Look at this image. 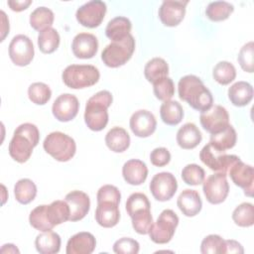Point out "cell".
Here are the masks:
<instances>
[{
    "instance_id": "6da1fadb",
    "label": "cell",
    "mask_w": 254,
    "mask_h": 254,
    "mask_svg": "<svg viewBox=\"0 0 254 254\" xmlns=\"http://www.w3.org/2000/svg\"><path fill=\"white\" fill-rule=\"evenodd\" d=\"M178 92L179 97L196 111L203 112L212 106L211 92L196 75L188 74L181 77L178 83Z\"/></svg>"
},
{
    "instance_id": "7a4b0ae2",
    "label": "cell",
    "mask_w": 254,
    "mask_h": 254,
    "mask_svg": "<svg viewBox=\"0 0 254 254\" xmlns=\"http://www.w3.org/2000/svg\"><path fill=\"white\" fill-rule=\"evenodd\" d=\"M40 140V132L38 127L32 123H23L19 125L13 134L9 143V155L18 163H26L33 149L38 145Z\"/></svg>"
},
{
    "instance_id": "3957f363",
    "label": "cell",
    "mask_w": 254,
    "mask_h": 254,
    "mask_svg": "<svg viewBox=\"0 0 254 254\" xmlns=\"http://www.w3.org/2000/svg\"><path fill=\"white\" fill-rule=\"evenodd\" d=\"M113 100L108 90H100L92 95L85 104L84 122L92 131L103 130L108 123V107Z\"/></svg>"
},
{
    "instance_id": "277c9868",
    "label": "cell",
    "mask_w": 254,
    "mask_h": 254,
    "mask_svg": "<svg viewBox=\"0 0 254 254\" xmlns=\"http://www.w3.org/2000/svg\"><path fill=\"white\" fill-rule=\"evenodd\" d=\"M100 77L97 67L91 64H70L63 73L64 83L72 89H81L94 85Z\"/></svg>"
},
{
    "instance_id": "5b68a950",
    "label": "cell",
    "mask_w": 254,
    "mask_h": 254,
    "mask_svg": "<svg viewBox=\"0 0 254 254\" xmlns=\"http://www.w3.org/2000/svg\"><path fill=\"white\" fill-rule=\"evenodd\" d=\"M43 147L49 155L59 162L69 161L76 152L75 141L60 131L50 133L45 138Z\"/></svg>"
},
{
    "instance_id": "8992f818",
    "label": "cell",
    "mask_w": 254,
    "mask_h": 254,
    "mask_svg": "<svg viewBox=\"0 0 254 254\" xmlns=\"http://www.w3.org/2000/svg\"><path fill=\"white\" fill-rule=\"evenodd\" d=\"M135 51V40L130 34L121 41L111 42L101 53V60L108 67H119L125 64Z\"/></svg>"
},
{
    "instance_id": "52a82bcc",
    "label": "cell",
    "mask_w": 254,
    "mask_h": 254,
    "mask_svg": "<svg viewBox=\"0 0 254 254\" xmlns=\"http://www.w3.org/2000/svg\"><path fill=\"white\" fill-rule=\"evenodd\" d=\"M179 224V217L172 209H164L149 232V236L154 243L166 244L170 242Z\"/></svg>"
},
{
    "instance_id": "ba28073f",
    "label": "cell",
    "mask_w": 254,
    "mask_h": 254,
    "mask_svg": "<svg viewBox=\"0 0 254 254\" xmlns=\"http://www.w3.org/2000/svg\"><path fill=\"white\" fill-rule=\"evenodd\" d=\"M200 161L210 170L216 173L227 174L229 168L238 160L236 155H228L226 151H222L208 143L199 152Z\"/></svg>"
},
{
    "instance_id": "9c48e42d",
    "label": "cell",
    "mask_w": 254,
    "mask_h": 254,
    "mask_svg": "<svg viewBox=\"0 0 254 254\" xmlns=\"http://www.w3.org/2000/svg\"><path fill=\"white\" fill-rule=\"evenodd\" d=\"M107 7L103 1L91 0L81 5L75 13L77 22L86 28L98 27L105 16Z\"/></svg>"
},
{
    "instance_id": "30bf717a",
    "label": "cell",
    "mask_w": 254,
    "mask_h": 254,
    "mask_svg": "<svg viewBox=\"0 0 254 254\" xmlns=\"http://www.w3.org/2000/svg\"><path fill=\"white\" fill-rule=\"evenodd\" d=\"M202 190L206 200L211 204H219L225 200L229 192L226 174L215 173L202 183Z\"/></svg>"
},
{
    "instance_id": "8fae6325",
    "label": "cell",
    "mask_w": 254,
    "mask_h": 254,
    "mask_svg": "<svg viewBox=\"0 0 254 254\" xmlns=\"http://www.w3.org/2000/svg\"><path fill=\"white\" fill-rule=\"evenodd\" d=\"M34 55V45L29 37L23 34L13 37L9 44V57L14 64L26 66L33 61Z\"/></svg>"
},
{
    "instance_id": "7c38bea8",
    "label": "cell",
    "mask_w": 254,
    "mask_h": 254,
    "mask_svg": "<svg viewBox=\"0 0 254 254\" xmlns=\"http://www.w3.org/2000/svg\"><path fill=\"white\" fill-rule=\"evenodd\" d=\"M149 188L152 195L157 200L167 201L175 195L178 190V182L172 173L161 172L152 178Z\"/></svg>"
},
{
    "instance_id": "4fadbf2b",
    "label": "cell",
    "mask_w": 254,
    "mask_h": 254,
    "mask_svg": "<svg viewBox=\"0 0 254 254\" xmlns=\"http://www.w3.org/2000/svg\"><path fill=\"white\" fill-rule=\"evenodd\" d=\"M199 121L202 128L210 135L217 134L229 125V114L223 106L214 105L200 113Z\"/></svg>"
},
{
    "instance_id": "5bb4252c",
    "label": "cell",
    "mask_w": 254,
    "mask_h": 254,
    "mask_svg": "<svg viewBox=\"0 0 254 254\" xmlns=\"http://www.w3.org/2000/svg\"><path fill=\"white\" fill-rule=\"evenodd\" d=\"M79 102L75 95L63 93L56 98L52 106V112L55 118L61 122L72 120L78 113Z\"/></svg>"
},
{
    "instance_id": "9a60e30c",
    "label": "cell",
    "mask_w": 254,
    "mask_h": 254,
    "mask_svg": "<svg viewBox=\"0 0 254 254\" xmlns=\"http://www.w3.org/2000/svg\"><path fill=\"white\" fill-rule=\"evenodd\" d=\"M228 174L234 185L244 190L245 195H253L254 171L252 166L243 163L241 160H238L229 168Z\"/></svg>"
},
{
    "instance_id": "2e32d148",
    "label": "cell",
    "mask_w": 254,
    "mask_h": 254,
    "mask_svg": "<svg viewBox=\"0 0 254 254\" xmlns=\"http://www.w3.org/2000/svg\"><path fill=\"white\" fill-rule=\"evenodd\" d=\"M189 1L183 0H166L163 1L159 8V18L167 27L178 26L186 15V6Z\"/></svg>"
},
{
    "instance_id": "e0dca14e",
    "label": "cell",
    "mask_w": 254,
    "mask_h": 254,
    "mask_svg": "<svg viewBox=\"0 0 254 254\" xmlns=\"http://www.w3.org/2000/svg\"><path fill=\"white\" fill-rule=\"evenodd\" d=\"M129 125L135 136L146 138L155 132L157 121L152 112L145 109H140L132 114Z\"/></svg>"
},
{
    "instance_id": "ac0fdd59",
    "label": "cell",
    "mask_w": 254,
    "mask_h": 254,
    "mask_svg": "<svg viewBox=\"0 0 254 254\" xmlns=\"http://www.w3.org/2000/svg\"><path fill=\"white\" fill-rule=\"evenodd\" d=\"M71 50L77 59H91L98 50L97 38L90 33H79L72 40Z\"/></svg>"
},
{
    "instance_id": "d6986e66",
    "label": "cell",
    "mask_w": 254,
    "mask_h": 254,
    "mask_svg": "<svg viewBox=\"0 0 254 254\" xmlns=\"http://www.w3.org/2000/svg\"><path fill=\"white\" fill-rule=\"evenodd\" d=\"M64 200L67 202L70 209L69 221L74 222L81 220L89 211V196L81 190H71L70 192L66 193Z\"/></svg>"
},
{
    "instance_id": "ffe728a7",
    "label": "cell",
    "mask_w": 254,
    "mask_h": 254,
    "mask_svg": "<svg viewBox=\"0 0 254 254\" xmlns=\"http://www.w3.org/2000/svg\"><path fill=\"white\" fill-rule=\"evenodd\" d=\"M96 246L95 237L86 231L72 235L66 243V254H90Z\"/></svg>"
},
{
    "instance_id": "44dd1931",
    "label": "cell",
    "mask_w": 254,
    "mask_h": 254,
    "mask_svg": "<svg viewBox=\"0 0 254 254\" xmlns=\"http://www.w3.org/2000/svg\"><path fill=\"white\" fill-rule=\"evenodd\" d=\"M122 176L127 184L140 186L148 177V168L143 161L131 159L123 165Z\"/></svg>"
},
{
    "instance_id": "7402d4cb",
    "label": "cell",
    "mask_w": 254,
    "mask_h": 254,
    "mask_svg": "<svg viewBox=\"0 0 254 254\" xmlns=\"http://www.w3.org/2000/svg\"><path fill=\"white\" fill-rule=\"evenodd\" d=\"M119 204L112 201H101L97 202L95 209V220L96 222L105 228L115 226L120 219Z\"/></svg>"
},
{
    "instance_id": "603a6c76",
    "label": "cell",
    "mask_w": 254,
    "mask_h": 254,
    "mask_svg": "<svg viewBox=\"0 0 254 254\" xmlns=\"http://www.w3.org/2000/svg\"><path fill=\"white\" fill-rule=\"evenodd\" d=\"M177 205L184 215L192 217L201 210L202 201L199 193L195 190L186 189L180 193L177 199Z\"/></svg>"
},
{
    "instance_id": "cb8c5ba5",
    "label": "cell",
    "mask_w": 254,
    "mask_h": 254,
    "mask_svg": "<svg viewBox=\"0 0 254 254\" xmlns=\"http://www.w3.org/2000/svg\"><path fill=\"white\" fill-rule=\"evenodd\" d=\"M177 143L185 150L195 148L202 139L201 133L195 124L188 122L184 124L177 132Z\"/></svg>"
},
{
    "instance_id": "d4e9b609",
    "label": "cell",
    "mask_w": 254,
    "mask_h": 254,
    "mask_svg": "<svg viewBox=\"0 0 254 254\" xmlns=\"http://www.w3.org/2000/svg\"><path fill=\"white\" fill-rule=\"evenodd\" d=\"M228 98L234 106L247 105L253 97V87L247 81H237L228 88Z\"/></svg>"
},
{
    "instance_id": "484cf974",
    "label": "cell",
    "mask_w": 254,
    "mask_h": 254,
    "mask_svg": "<svg viewBox=\"0 0 254 254\" xmlns=\"http://www.w3.org/2000/svg\"><path fill=\"white\" fill-rule=\"evenodd\" d=\"M131 29V21L126 17L118 16L108 22L105 28V35L111 42L121 41L130 35Z\"/></svg>"
},
{
    "instance_id": "4316f807",
    "label": "cell",
    "mask_w": 254,
    "mask_h": 254,
    "mask_svg": "<svg viewBox=\"0 0 254 254\" xmlns=\"http://www.w3.org/2000/svg\"><path fill=\"white\" fill-rule=\"evenodd\" d=\"M105 144L112 152L122 153L130 145V136L124 128L115 126L105 135Z\"/></svg>"
},
{
    "instance_id": "83f0119b",
    "label": "cell",
    "mask_w": 254,
    "mask_h": 254,
    "mask_svg": "<svg viewBox=\"0 0 254 254\" xmlns=\"http://www.w3.org/2000/svg\"><path fill=\"white\" fill-rule=\"evenodd\" d=\"M35 246L41 254H56L61 249V237L57 232L46 231L37 235Z\"/></svg>"
},
{
    "instance_id": "f1b7e54d",
    "label": "cell",
    "mask_w": 254,
    "mask_h": 254,
    "mask_svg": "<svg viewBox=\"0 0 254 254\" xmlns=\"http://www.w3.org/2000/svg\"><path fill=\"white\" fill-rule=\"evenodd\" d=\"M160 116L165 124L175 126L182 121L184 110L182 105L176 100L164 101L160 107Z\"/></svg>"
},
{
    "instance_id": "f546056e",
    "label": "cell",
    "mask_w": 254,
    "mask_h": 254,
    "mask_svg": "<svg viewBox=\"0 0 254 254\" xmlns=\"http://www.w3.org/2000/svg\"><path fill=\"white\" fill-rule=\"evenodd\" d=\"M169 73V65L167 62L162 58H153L144 67V75L146 79L154 83L155 81L168 76Z\"/></svg>"
},
{
    "instance_id": "4dcf8cb0",
    "label": "cell",
    "mask_w": 254,
    "mask_h": 254,
    "mask_svg": "<svg viewBox=\"0 0 254 254\" xmlns=\"http://www.w3.org/2000/svg\"><path fill=\"white\" fill-rule=\"evenodd\" d=\"M47 215L49 221L55 227L69 219L70 209L65 200H55L47 205Z\"/></svg>"
},
{
    "instance_id": "1f68e13d",
    "label": "cell",
    "mask_w": 254,
    "mask_h": 254,
    "mask_svg": "<svg viewBox=\"0 0 254 254\" xmlns=\"http://www.w3.org/2000/svg\"><path fill=\"white\" fill-rule=\"evenodd\" d=\"M54 13L51 9L41 6L36 8L31 14H30V25L31 27L36 31H43L47 28L52 27L54 23Z\"/></svg>"
},
{
    "instance_id": "d6a6232c",
    "label": "cell",
    "mask_w": 254,
    "mask_h": 254,
    "mask_svg": "<svg viewBox=\"0 0 254 254\" xmlns=\"http://www.w3.org/2000/svg\"><path fill=\"white\" fill-rule=\"evenodd\" d=\"M15 198L22 204H28L34 200L37 195V187L30 179L19 180L14 187Z\"/></svg>"
},
{
    "instance_id": "836d02e7",
    "label": "cell",
    "mask_w": 254,
    "mask_h": 254,
    "mask_svg": "<svg viewBox=\"0 0 254 254\" xmlns=\"http://www.w3.org/2000/svg\"><path fill=\"white\" fill-rule=\"evenodd\" d=\"M60 35L58 31L52 27L47 28L38 35V47L43 54H52L60 46Z\"/></svg>"
},
{
    "instance_id": "e575fe53",
    "label": "cell",
    "mask_w": 254,
    "mask_h": 254,
    "mask_svg": "<svg viewBox=\"0 0 254 254\" xmlns=\"http://www.w3.org/2000/svg\"><path fill=\"white\" fill-rule=\"evenodd\" d=\"M234 11V6L226 1L210 2L205 8L206 17L213 22L226 20Z\"/></svg>"
},
{
    "instance_id": "d590c367",
    "label": "cell",
    "mask_w": 254,
    "mask_h": 254,
    "mask_svg": "<svg viewBox=\"0 0 254 254\" xmlns=\"http://www.w3.org/2000/svg\"><path fill=\"white\" fill-rule=\"evenodd\" d=\"M237 135L235 129L229 124L224 130L217 134L210 135L209 143L219 150L226 151L233 148L236 144Z\"/></svg>"
},
{
    "instance_id": "8d00e7d4",
    "label": "cell",
    "mask_w": 254,
    "mask_h": 254,
    "mask_svg": "<svg viewBox=\"0 0 254 254\" xmlns=\"http://www.w3.org/2000/svg\"><path fill=\"white\" fill-rule=\"evenodd\" d=\"M234 223L240 227H250L254 224V206L250 202H242L232 212Z\"/></svg>"
},
{
    "instance_id": "74e56055",
    "label": "cell",
    "mask_w": 254,
    "mask_h": 254,
    "mask_svg": "<svg viewBox=\"0 0 254 254\" xmlns=\"http://www.w3.org/2000/svg\"><path fill=\"white\" fill-rule=\"evenodd\" d=\"M212 76L216 82L221 85H227L236 77V69L234 65L226 61L217 63L212 70Z\"/></svg>"
},
{
    "instance_id": "f35d334b",
    "label": "cell",
    "mask_w": 254,
    "mask_h": 254,
    "mask_svg": "<svg viewBox=\"0 0 254 254\" xmlns=\"http://www.w3.org/2000/svg\"><path fill=\"white\" fill-rule=\"evenodd\" d=\"M29 222L35 229L46 232L53 230L54 226L48 219L47 215V204H41L35 207L29 215Z\"/></svg>"
},
{
    "instance_id": "ab89813d",
    "label": "cell",
    "mask_w": 254,
    "mask_h": 254,
    "mask_svg": "<svg viewBox=\"0 0 254 254\" xmlns=\"http://www.w3.org/2000/svg\"><path fill=\"white\" fill-rule=\"evenodd\" d=\"M132 226L138 234H149L153 226V217L151 214V209L145 208L134 212L131 216Z\"/></svg>"
},
{
    "instance_id": "60d3db41",
    "label": "cell",
    "mask_w": 254,
    "mask_h": 254,
    "mask_svg": "<svg viewBox=\"0 0 254 254\" xmlns=\"http://www.w3.org/2000/svg\"><path fill=\"white\" fill-rule=\"evenodd\" d=\"M29 99L37 104L44 105L52 97V90L50 86L44 82H34L28 88Z\"/></svg>"
},
{
    "instance_id": "b9f144b4",
    "label": "cell",
    "mask_w": 254,
    "mask_h": 254,
    "mask_svg": "<svg viewBox=\"0 0 254 254\" xmlns=\"http://www.w3.org/2000/svg\"><path fill=\"white\" fill-rule=\"evenodd\" d=\"M153 92L155 96L162 101L171 100L175 94V84L171 77H163L153 83Z\"/></svg>"
},
{
    "instance_id": "7bdbcfd3",
    "label": "cell",
    "mask_w": 254,
    "mask_h": 254,
    "mask_svg": "<svg viewBox=\"0 0 254 254\" xmlns=\"http://www.w3.org/2000/svg\"><path fill=\"white\" fill-rule=\"evenodd\" d=\"M205 178L204 170L196 164H189L182 170L183 181L190 186H198Z\"/></svg>"
},
{
    "instance_id": "ee69618b",
    "label": "cell",
    "mask_w": 254,
    "mask_h": 254,
    "mask_svg": "<svg viewBox=\"0 0 254 254\" xmlns=\"http://www.w3.org/2000/svg\"><path fill=\"white\" fill-rule=\"evenodd\" d=\"M126 211L131 217L134 212L140 209H151V203L146 194L142 192H134L129 195L126 201Z\"/></svg>"
},
{
    "instance_id": "f6af8a7d",
    "label": "cell",
    "mask_w": 254,
    "mask_h": 254,
    "mask_svg": "<svg viewBox=\"0 0 254 254\" xmlns=\"http://www.w3.org/2000/svg\"><path fill=\"white\" fill-rule=\"evenodd\" d=\"M224 239L217 234H209L203 238L200 244L202 254H221Z\"/></svg>"
},
{
    "instance_id": "bcb514c9",
    "label": "cell",
    "mask_w": 254,
    "mask_h": 254,
    "mask_svg": "<svg viewBox=\"0 0 254 254\" xmlns=\"http://www.w3.org/2000/svg\"><path fill=\"white\" fill-rule=\"evenodd\" d=\"M254 44L252 41L246 43L239 51L237 61L241 68L246 72H253Z\"/></svg>"
},
{
    "instance_id": "7dc6e473",
    "label": "cell",
    "mask_w": 254,
    "mask_h": 254,
    "mask_svg": "<svg viewBox=\"0 0 254 254\" xmlns=\"http://www.w3.org/2000/svg\"><path fill=\"white\" fill-rule=\"evenodd\" d=\"M140 250L138 241L130 237H123L113 244V251L117 254H137Z\"/></svg>"
},
{
    "instance_id": "c3c4849f",
    "label": "cell",
    "mask_w": 254,
    "mask_h": 254,
    "mask_svg": "<svg viewBox=\"0 0 254 254\" xmlns=\"http://www.w3.org/2000/svg\"><path fill=\"white\" fill-rule=\"evenodd\" d=\"M96 198H97V202L112 201L119 204L121 199V193H120V190L115 186L104 185L98 190Z\"/></svg>"
},
{
    "instance_id": "681fc988",
    "label": "cell",
    "mask_w": 254,
    "mask_h": 254,
    "mask_svg": "<svg viewBox=\"0 0 254 254\" xmlns=\"http://www.w3.org/2000/svg\"><path fill=\"white\" fill-rule=\"evenodd\" d=\"M150 161L156 167H164L171 161V154L165 147L155 148L150 154Z\"/></svg>"
},
{
    "instance_id": "f907efd6",
    "label": "cell",
    "mask_w": 254,
    "mask_h": 254,
    "mask_svg": "<svg viewBox=\"0 0 254 254\" xmlns=\"http://www.w3.org/2000/svg\"><path fill=\"white\" fill-rule=\"evenodd\" d=\"M226 253H236V254H242L244 253V249L242 245L233 239L229 240H224L222 249H221V254H226Z\"/></svg>"
},
{
    "instance_id": "816d5d0a",
    "label": "cell",
    "mask_w": 254,
    "mask_h": 254,
    "mask_svg": "<svg viewBox=\"0 0 254 254\" xmlns=\"http://www.w3.org/2000/svg\"><path fill=\"white\" fill-rule=\"evenodd\" d=\"M7 4L12 11L21 12L23 10H26L32 4V1L31 0H9Z\"/></svg>"
},
{
    "instance_id": "f5cc1de1",
    "label": "cell",
    "mask_w": 254,
    "mask_h": 254,
    "mask_svg": "<svg viewBox=\"0 0 254 254\" xmlns=\"http://www.w3.org/2000/svg\"><path fill=\"white\" fill-rule=\"evenodd\" d=\"M0 14H1V21H2V27H1V33H2V36H1V41H4L6 35L9 33V20L7 19L6 17V14L4 11H0Z\"/></svg>"
},
{
    "instance_id": "db71d44e",
    "label": "cell",
    "mask_w": 254,
    "mask_h": 254,
    "mask_svg": "<svg viewBox=\"0 0 254 254\" xmlns=\"http://www.w3.org/2000/svg\"><path fill=\"white\" fill-rule=\"evenodd\" d=\"M2 253H20L19 249L14 244H4L0 250Z\"/></svg>"
},
{
    "instance_id": "11a10c76",
    "label": "cell",
    "mask_w": 254,
    "mask_h": 254,
    "mask_svg": "<svg viewBox=\"0 0 254 254\" xmlns=\"http://www.w3.org/2000/svg\"><path fill=\"white\" fill-rule=\"evenodd\" d=\"M1 188H2V190H3V191H4V193H5V192H6V189H5V187H4V186H3V185H2V186H1ZM6 198H7V197H6V196H5V195H4V194H3V199H2V204H4V203H5V201H6Z\"/></svg>"
}]
</instances>
